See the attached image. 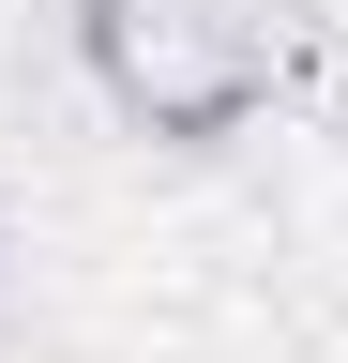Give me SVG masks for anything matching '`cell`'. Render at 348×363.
Returning a JSON list of instances; mask_svg holds the SVG:
<instances>
[{"label": "cell", "instance_id": "1", "mask_svg": "<svg viewBox=\"0 0 348 363\" xmlns=\"http://www.w3.org/2000/svg\"><path fill=\"white\" fill-rule=\"evenodd\" d=\"M76 45H91V91L152 136H228L242 106H273L303 0H76Z\"/></svg>", "mask_w": 348, "mask_h": 363}]
</instances>
